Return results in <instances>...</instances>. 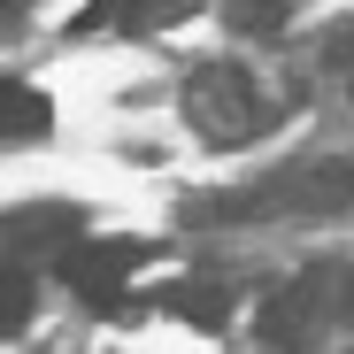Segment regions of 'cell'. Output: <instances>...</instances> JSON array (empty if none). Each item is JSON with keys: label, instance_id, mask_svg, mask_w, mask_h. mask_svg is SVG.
<instances>
[{"label": "cell", "instance_id": "obj_1", "mask_svg": "<svg viewBox=\"0 0 354 354\" xmlns=\"http://www.w3.org/2000/svg\"><path fill=\"white\" fill-rule=\"evenodd\" d=\"M331 324H354V270H346V262L308 270V277L277 285L270 301H262V339H270V354H308L316 331H331Z\"/></svg>", "mask_w": 354, "mask_h": 354}, {"label": "cell", "instance_id": "obj_2", "mask_svg": "<svg viewBox=\"0 0 354 354\" xmlns=\"http://www.w3.org/2000/svg\"><path fill=\"white\" fill-rule=\"evenodd\" d=\"M185 115H193V131H201V139L239 147V139L270 131L277 100L254 85V70H239V62H208V70H193V85H185Z\"/></svg>", "mask_w": 354, "mask_h": 354}, {"label": "cell", "instance_id": "obj_3", "mask_svg": "<svg viewBox=\"0 0 354 354\" xmlns=\"http://www.w3.org/2000/svg\"><path fill=\"white\" fill-rule=\"evenodd\" d=\"M239 208H262V216H346L354 208V154H316L301 169L270 177L262 193H247Z\"/></svg>", "mask_w": 354, "mask_h": 354}, {"label": "cell", "instance_id": "obj_4", "mask_svg": "<svg viewBox=\"0 0 354 354\" xmlns=\"http://www.w3.org/2000/svg\"><path fill=\"white\" fill-rule=\"evenodd\" d=\"M147 254H154L147 239H77L62 254V277L85 308H124V277L147 270Z\"/></svg>", "mask_w": 354, "mask_h": 354}, {"label": "cell", "instance_id": "obj_5", "mask_svg": "<svg viewBox=\"0 0 354 354\" xmlns=\"http://www.w3.org/2000/svg\"><path fill=\"white\" fill-rule=\"evenodd\" d=\"M77 208H62V201H39V208H8V216H0V254H8V262H62L70 247H77Z\"/></svg>", "mask_w": 354, "mask_h": 354}, {"label": "cell", "instance_id": "obj_6", "mask_svg": "<svg viewBox=\"0 0 354 354\" xmlns=\"http://www.w3.org/2000/svg\"><path fill=\"white\" fill-rule=\"evenodd\" d=\"M162 308L216 331V324H231V285H223V277H177V285L162 292Z\"/></svg>", "mask_w": 354, "mask_h": 354}, {"label": "cell", "instance_id": "obj_7", "mask_svg": "<svg viewBox=\"0 0 354 354\" xmlns=\"http://www.w3.org/2000/svg\"><path fill=\"white\" fill-rule=\"evenodd\" d=\"M46 124H54L46 93H39V85H24V77H0V139H39Z\"/></svg>", "mask_w": 354, "mask_h": 354}, {"label": "cell", "instance_id": "obj_8", "mask_svg": "<svg viewBox=\"0 0 354 354\" xmlns=\"http://www.w3.org/2000/svg\"><path fill=\"white\" fill-rule=\"evenodd\" d=\"M193 8H201V0H115V8H93L85 24H108V16H115V24L131 31V39H147V31H169V24H185Z\"/></svg>", "mask_w": 354, "mask_h": 354}, {"label": "cell", "instance_id": "obj_9", "mask_svg": "<svg viewBox=\"0 0 354 354\" xmlns=\"http://www.w3.org/2000/svg\"><path fill=\"white\" fill-rule=\"evenodd\" d=\"M31 308H39L31 270H24V262H0V339H16V331L31 324Z\"/></svg>", "mask_w": 354, "mask_h": 354}, {"label": "cell", "instance_id": "obj_10", "mask_svg": "<svg viewBox=\"0 0 354 354\" xmlns=\"http://www.w3.org/2000/svg\"><path fill=\"white\" fill-rule=\"evenodd\" d=\"M292 8H285V0H239V8H231V24H239V31H277Z\"/></svg>", "mask_w": 354, "mask_h": 354}, {"label": "cell", "instance_id": "obj_11", "mask_svg": "<svg viewBox=\"0 0 354 354\" xmlns=\"http://www.w3.org/2000/svg\"><path fill=\"white\" fill-rule=\"evenodd\" d=\"M16 16H24V0H0V31H8V24H16Z\"/></svg>", "mask_w": 354, "mask_h": 354}]
</instances>
